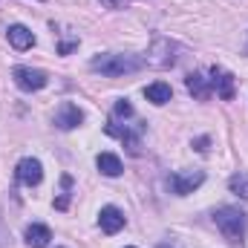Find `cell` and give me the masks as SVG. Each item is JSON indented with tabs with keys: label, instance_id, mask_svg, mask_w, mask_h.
<instances>
[{
	"label": "cell",
	"instance_id": "obj_1",
	"mask_svg": "<svg viewBox=\"0 0 248 248\" xmlns=\"http://www.w3.org/2000/svg\"><path fill=\"white\" fill-rule=\"evenodd\" d=\"M147 61L141 55H122V52H107V55H95L90 61V69L93 72H101L107 78H122V75H130V72H139L144 69Z\"/></svg>",
	"mask_w": 248,
	"mask_h": 248
},
{
	"label": "cell",
	"instance_id": "obj_6",
	"mask_svg": "<svg viewBox=\"0 0 248 248\" xmlns=\"http://www.w3.org/2000/svg\"><path fill=\"white\" fill-rule=\"evenodd\" d=\"M211 87H214V93H217L219 98H225V101L234 98V75H231L228 69L214 66V69H211Z\"/></svg>",
	"mask_w": 248,
	"mask_h": 248
},
{
	"label": "cell",
	"instance_id": "obj_2",
	"mask_svg": "<svg viewBox=\"0 0 248 248\" xmlns=\"http://www.w3.org/2000/svg\"><path fill=\"white\" fill-rule=\"evenodd\" d=\"M214 222H217V228L222 231V237L228 243L240 246L246 240V231H248V214L246 211H240L234 205H222V208L214 211Z\"/></svg>",
	"mask_w": 248,
	"mask_h": 248
},
{
	"label": "cell",
	"instance_id": "obj_4",
	"mask_svg": "<svg viewBox=\"0 0 248 248\" xmlns=\"http://www.w3.org/2000/svg\"><path fill=\"white\" fill-rule=\"evenodd\" d=\"M202 182H205V173H202V170H176V173H170V179H168V185H170V190H173L176 196L193 193Z\"/></svg>",
	"mask_w": 248,
	"mask_h": 248
},
{
	"label": "cell",
	"instance_id": "obj_9",
	"mask_svg": "<svg viewBox=\"0 0 248 248\" xmlns=\"http://www.w3.org/2000/svg\"><path fill=\"white\" fill-rule=\"evenodd\" d=\"M98 225H101L104 234H119L124 228V214L116 205H107V208H101V214H98Z\"/></svg>",
	"mask_w": 248,
	"mask_h": 248
},
{
	"label": "cell",
	"instance_id": "obj_15",
	"mask_svg": "<svg viewBox=\"0 0 248 248\" xmlns=\"http://www.w3.org/2000/svg\"><path fill=\"white\" fill-rule=\"evenodd\" d=\"M116 116H133V107H130V101H119V104H116Z\"/></svg>",
	"mask_w": 248,
	"mask_h": 248
},
{
	"label": "cell",
	"instance_id": "obj_17",
	"mask_svg": "<svg viewBox=\"0 0 248 248\" xmlns=\"http://www.w3.org/2000/svg\"><path fill=\"white\" fill-rule=\"evenodd\" d=\"M193 147H196L199 153H205V150H208V136H199V139L193 141Z\"/></svg>",
	"mask_w": 248,
	"mask_h": 248
},
{
	"label": "cell",
	"instance_id": "obj_11",
	"mask_svg": "<svg viewBox=\"0 0 248 248\" xmlns=\"http://www.w3.org/2000/svg\"><path fill=\"white\" fill-rule=\"evenodd\" d=\"M187 90L199 98V101H208L211 95H214V87H211V78H205V75H199V72H190L187 75Z\"/></svg>",
	"mask_w": 248,
	"mask_h": 248
},
{
	"label": "cell",
	"instance_id": "obj_16",
	"mask_svg": "<svg viewBox=\"0 0 248 248\" xmlns=\"http://www.w3.org/2000/svg\"><path fill=\"white\" fill-rule=\"evenodd\" d=\"M101 6H107V9H127V0H101Z\"/></svg>",
	"mask_w": 248,
	"mask_h": 248
},
{
	"label": "cell",
	"instance_id": "obj_3",
	"mask_svg": "<svg viewBox=\"0 0 248 248\" xmlns=\"http://www.w3.org/2000/svg\"><path fill=\"white\" fill-rule=\"evenodd\" d=\"M12 78H15V84H17L20 90H26V93H38V90H44V87L49 84V75H46L44 69H32V66H15V69H12Z\"/></svg>",
	"mask_w": 248,
	"mask_h": 248
},
{
	"label": "cell",
	"instance_id": "obj_7",
	"mask_svg": "<svg viewBox=\"0 0 248 248\" xmlns=\"http://www.w3.org/2000/svg\"><path fill=\"white\" fill-rule=\"evenodd\" d=\"M6 38H9V44H12L17 52H23V49H32V46H35V35H32V29H29V26H23V23H12V26L6 29Z\"/></svg>",
	"mask_w": 248,
	"mask_h": 248
},
{
	"label": "cell",
	"instance_id": "obj_10",
	"mask_svg": "<svg viewBox=\"0 0 248 248\" xmlns=\"http://www.w3.org/2000/svg\"><path fill=\"white\" fill-rule=\"evenodd\" d=\"M23 237H26V246L29 248H46L49 240H52V231H49L46 225H41V222H32Z\"/></svg>",
	"mask_w": 248,
	"mask_h": 248
},
{
	"label": "cell",
	"instance_id": "obj_5",
	"mask_svg": "<svg viewBox=\"0 0 248 248\" xmlns=\"http://www.w3.org/2000/svg\"><path fill=\"white\" fill-rule=\"evenodd\" d=\"M15 176H17V182H20V185L35 187V185H41V179H44V165H41L38 159L26 156V159H20V162H17Z\"/></svg>",
	"mask_w": 248,
	"mask_h": 248
},
{
	"label": "cell",
	"instance_id": "obj_13",
	"mask_svg": "<svg viewBox=\"0 0 248 248\" xmlns=\"http://www.w3.org/2000/svg\"><path fill=\"white\" fill-rule=\"evenodd\" d=\"M144 95H147V101H150V104L162 107V104H168V101H170L173 90H170V84H165V81H156V84L144 87Z\"/></svg>",
	"mask_w": 248,
	"mask_h": 248
},
{
	"label": "cell",
	"instance_id": "obj_14",
	"mask_svg": "<svg viewBox=\"0 0 248 248\" xmlns=\"http://www.w3.org/2000/svg\"><path fill=\"white\" fill-rule=\"evenodd\" d=\"M228 187H231V193L248 199V173H234V176L228 179Z\"/></svg>",
	"mask_w": 248,
	"mask_h": 248
},
{
	"label": "cell",
	"instance_id": "obj_18",
	"mask_svg": "<svg viewBox=\"0 0 248 248\" xmlns=\"http://www.w3.org/2000/svg\"><path fill=\"white\" fill-rule=\"evenodd\" d=\"M156 248H173V246L170 243H162V246H156Z\"/></svg>",
	"mask_w": 248,
	"mask_h": 248
},
{
	"label": "cell",
	"instance_id": "obj_19",
	"mask_svg": "<svg viewBox=\"0 0 248 248\" xmlns=\"http://www.w3.org/2000/svg\"><path fill=\"white\" fill-rule=\"evenodd\" d=\"M127 248H133V246H127Z\"/></svg>",
	"mask_w": 248,
	"mask_h": 248
},
{
	"label": "cell",
	"instance_id": "obj_8",
	"mask_svg": "<svg viewBox=\"0 0 248 248\" xmlns=\"http://www.w3.org/2000/svg\"><path fill=\"white\" fill-rule=\"evenodd\" d=\"M81 122H84V113L75 104H69V101H63L61 107L55 110V127L58 130H72V127H78Z\"/></svg>",
	"mask_w": 248,
	"mask_h": 248
},
{
	"label": "cell",
	"instance_id": "obj_12",
	"mask_svg": "<svg viewBox=\"0 0 248 248\" xmlns=\"http://www.w3.org/2000/svg\"><path fill=\"white\" fill-rule=\"evenodd\" d=\"M95 165H98V170H101L104 176H110V179H116V176H122V170H124L122 159H119L116 153H98V159H95Z\"/></svg>",
	"mask_w": 248,
	"mask_h": 248
}]
</instances>
